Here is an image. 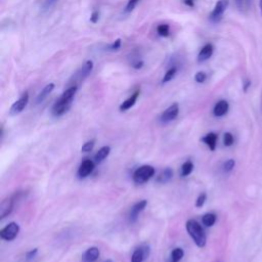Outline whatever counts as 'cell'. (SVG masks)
<instances>
[{"label": "cell", "mask_w": 262, "mask_h": 262, "mask_svg": "<svg viewBox=\"0 0 262 262\" xmlns=\"http://www.w3.org/2000/svg\"><path fill=\"white\" fill-rule=\"evenodd\" d=\"M250 85H251V82H250V81H246V84H245V86H244V90L246 91Z\"/></svg>", "instance_id": "obj_38"}, {"label": "cell", "mask_w": 262, "mask_h": 262, "mask_svg": "<svg viewBox=\"0 0 262 262\" xmlns=\"http://www.w3.org/2000/svg\"><path fill=\"white\" fill-rule=\"evenodd\" d=\"M93 70V61L92 60H86L82 67L80 68V70L77 72V78L79 80H83L85 79Z\"/></svg>", "instance_id": "obj_13"}, {"label": "cell", "mask_w": 262, "mask_h": 262, "mask_svg": "<svg viewBox=\"0 0 262 262\" xmlns=\"http://www.w3.org/2000/svg\"><path fill=\"white\" fill-rule=\"evenodd\" d=\"M94 169V163L93 161L89 160V159H86L84 160L81 165L79 166L78 168V172H77V175L79 178H85L87 177L89 174H91V172L93 171Z\"/></svg>", "instance_id": "obj_9"}, {"label": "cell", "mask_w": 262, "mask_h": 262, "mask_svg": "<svg viewBox=\"0 0 262 262\" xmlns=\"http://www.w3.org/2000/svg\"><path fill=\"white\" fill-rule=\"evenodd\" d=\"M28 102H29V93L25 92L16 101L13 102V104L11 105V107L9 110V114L17 115V114L21 113L24 111V108L27 106Z\"/></svg>", "instance_id": "obj_6"}, {"label": "cell", "mask_w": 262, "mask_h": 262, "mask_svg": "<svg viewBox=\"0 0 262 262\" xmlns=\"http://www.w3.org/2000/svg\"><path fill=\"white\" fill-rule=\"evenodd\" d=\"M77 90H78V86L73 85L62 92V94L59 96V98L54 102L52 106V114L55 117L62 116L70 110Z\"/></svg>", "instance_id": "obj_1"}, {"label": "cell", "mask_w": 262, "mask_h": 262, "mask_svg": "<svg viewBox=\"0 0 262 262\" xmlns=\"http://www.w3.org/2000/svg\"><path fill=\"white\" fill-rule=\"evenodd\" d=\"M105 262H112V261H111V260H107V261H105Z\"/></svg>", "instance_id": "obj_41"}, {"label": "cell", "mask_w": 262, "mask_h": 262, "mask_svg": "<svg viewBox=\"0 0 262 262\" xmlns=\"http://www.w3.org/2000/svg\"><path fill=\"white\" fill-rule=\"evenodd\" d=\"M179 113V106L178 103H173L171 104L169 107H167L161 115L160 117V121L162 123H168L173 121L174 119H176V117L178 116Z\"/></svg>", "instance_id": "obj_7"}, {"label": "cell", "mask_w": 262, "mask_h": 262, "mask_svg": "<svg viewBox=\"0 0 262 262\" xmlns=\"http://www.w3.org/2000/svg\"><path fill=\"white\" fill-rule=\"evenodd\" d=\"M173 176V171L171 168H165L157 177L156 181L158 183H161V184H165L167 183Z\"/></svg>", "instance_id": "obj_19"}, {"label": "cell", "mask_w": 262, "mask_h": 262, "mask_svg": "<svg viewBox=\"0 0 262 262\" xmlns=\"http://www.w3.org/2000/svg\"><path fill=\"white\" fill-rule=\"evenodd\" d=\"M207 200V194L205 192H202L198 198H196V201H195V207L198 208H202L205 204Z\"/></svg>", "instance_id": "obj_30"}, {"label": "cell", "mask_w": 262, "mask_h": 262, "mask_svg": "<svg viewBox=\"0 0 262 262\" xmlns=\"http://www.w3.org/2000/svg\"><path fill=\"white\" fill-rule=\"evenodd\" d=\"M213 51H214L213 45L211 43L206 44L205 46L202 47V49L200 50V52L198 54V61L199 62H204V61L208 60L212 56Z\"/></svg>", "instance_id": "obj_12"}, {"label": "cell", "mask_w": 262, "mask_h": 262, "mask_svg": "<svg viewBox=\"0 0 262 262\" xmlns=\"http://www.w3.org/2000/svg\"><path fill=\"white\" fill-rule=\"evenodd\" d=\"M185 227H186L187 233L190 235V237L192 238L194 244L200 248L205 247V245H206V234H205V231H204L202 225L196 220L189 219L186 222Z\"/></svg>", "instance_id": "obj_2"}, {"label": "cell", "mask_w": 262, "mask_h": 262, "mask_svg": "<svg viewBox=\"0 0 262 262\" xmlns=\"http://www.w3.org/2000/svg\"><path fill=\"white\" fill-rule=\"evenodd\" d=\"M94 144H95V140L94 139H91V140H88L86 141L82 147H81V151L83 152H88V151H91L94 147Z\"/></svg>", "instance_id": "obj_27"}, {"label": "cell", "mask_w": 262, "mask_h": 262, "mask_svg": "<svg viewBox=\"0 0 262 262\" xmlns=\"http://www.w3.org/2000/svg\"><path fill=\"white\" fill-rule=\"evenodd\" d=\"M139 93H140L139 90H137V91H135L130 97H128L125 101H123V102L120 104V111H121V112H125V111L131 108V107L135 104V102H136V100H137V98H138Z\"/></svg>", "instance_id": "obj_16"}, {"label": "cell", "mask_w": 262, "mask_h": 262, "mask_svg": "<svg viewBox=\"0 0 262 262\" xmlns=\"http://www.w3.org/2000/svg\"><path fill=\"white\" fill-rule=\"evenodd\" d=\"M54 89V84L53 83H49V84H47L40 92H39V94L37 95V97H36V103L38 104V103H41L47 96H48V94H50L51 93V91Z\"/></svg>", "instance_id": "obj_18"}, {"label": "cell", "mask_w": 262, "mask_h": 262, "mask_svg": "<svg viewBox=\"0 0 262 262\" xmlns=\"http://www.w3.org/2000/svg\"><path fill=\"white\" fill-rule=\"evenodd\" d=\"M149 255V247L148 246H141L133 252L131 256V262H142L146 259Z\"/></svg>", "instance_id": "obj_10"}, {"label": "cell", "mask_w": 262, "mask_h": 262, "mask_svg": "<svg viewBox=\"0 0 262 262\" xmlns=\"http://www.w3.org/2000/svg\"><path fill=\"white\" fill-rule=\"evenodd\" d=\"M120 47H121V39H117V40H115L113 43H111V44L108 45L107 50H110V51H116V50H118Z\"/></svg>", "instance_id": "obj_33"}, {"label": "cell", "mask_w": 262, "mask_h": 262, "mask_svg": "<svg viewBox=\"0 0 262 262\" xmlns=\"http://www.w3.org/2000/svg\"><path fill=\"white\" fill-rule=\"evenodd\" d=\"M234 2L238 10L242 12L247 11L252 4V0H234Z\"/></svg>", "instance_id": "obj_24"}, {"label": "cell", "mask_w": 262, "mask_h": 262, "mask_svg": "<svg viewBox=\"0 0 262 262\" xmlns=\"http://www.w3.org/2000/svg\"><path fill=\"white\" fill-rule=\"evenodd\" d=\"M157 33L161 37H167L170 34V27L167 24H162L159 25L157 28Z\"/></svg>", "instance_id": "obj_26"}, {"label": "cell", "mask_w": 262, "mask_h": 262, "mask_svg": "<svg viewBox=\"0 0 262 262\" xmlns=\"http://www.w3.org/2000/svg\"><path fill=\"white\" fill-rule=\"evenodd\" d=\"M183 2L188 7H193L194 6V0H183Z\"/></svg>", "instance_id": "obj_37"}, {"label": "cell", "mask_w": 262, "mask_h": 262, "mask_svg": "<svg viewBox=\"0 0 262 262\" xmlns=\"http://www.w3.org/2000/svg\"><path fill=\"white\" fill-rule=\"evenodd\" d=\"M138 1H139V0H128L127 4H126V6H125L124 12H125V13H130V12L135 8V6L137 5Z\"/></svg>", "instance_id": "obj_28"}, {"label": "cell", "mask_w": 262, "mask_h": 262, "mask_svg": "<svg viewBox=\"0 0 262 262\" xmlns=\"http://www.w3.org/2000/svg\"><path fill=\"white\" fill-rule=\"evenodd\" d=\"M193 170V164L190 161H186L181 166V176L185 177L188 176Z\"/></svg>", "instance_id": "obj_23"}, {"label": "cell", "mask_w": 262, "mask_h": 262, "mask_svg": "<svg viewBox=\"0 0 262 262\" xmlns=\"http://www.w3.org/2000/svg\"><path fill=\"white\" fill-rule=\"evenodd\" d=\"M98 18H99V12L97 10H94L90 15V21L93 24H96L98 21Z\"/></svg>", "instance_id": "obj_35"}, {"label": "cell", "mask_w": 262, "mask_h": 262, "mask_svg": "<svg viewBox=\"0 0 262 262\" xmlns=\"http://www.w3.org/2000/svg\"><path fill=\"white\" fill-rule=\"evenodd\" d=\"M227 5H228L227 0H218L209 15V20L213 24L219 23L223 16V13L227 8Z\"/></svg>", "instance_id": "obj_4"}, {"label": "cell", "mask_w": 262, "mask_h": 262, "mask_svg": "<svg viewBox=\"0 0 262 262\" xmlns=\"http://www.w3.org/2000/svg\"><path fill=\"white\" fill-rule=\"evenodd\" d=\"M228 108H229L228 102L224 99H221L215 104L213 108V114L215 117H222L228 112Z\"/></svg>", "instance_id": "obj_14"}, {"label": "cell", "mask_w": 262, "mask_h": 262, "mask_svg": "<svg viewBox=\"0 0 262 262\" xmlns=\"http://www.w3.org/2000/svg\"><path fill=\"white\" fill-rule=\"evenodd\" d=\"M111 152V147L105 145V146H102L101 148L98 149V151L95 154L94 156V160L96 163H101Z\"/></svg>", "instance_id": "obj_20"}, {"label": "cell", "mask_w": 262, "mask_h": 262, "mask_svg": "<svg viewBox=\"0 0 262 262\" xmlns=\"http://www.w3.org/2000/svg\"><path fill=\"white\" fill-rule=\"evenodd\" d=\"M217 134L216 133H213V132H210L208 134H206L203 138H202V141L208 145V147L210 148V150H215L216 148V144H217Z\"/></svg>", "instance_id": "obj_17"}, {"label": "cell", "mask_w": 262, "mask_h": 262, "mask_svg": "<svg viewBox=\"0 0 262 262\" xmlns=\"http://www.w3.org/2000/svg\"><path fill=\"white\" fill-rule=\"evenodd\" d=\"M184 256V252L181 248H175L170 255V262H179Z\"/></svg>", "instance_id": "obj_22"}, {"label": "cell", "mask_w": 262, "mask_h": 262, "mask_svg": "<svg viewBox=\"0 0 262 262\" xmlns=\"http://www.w3.org/2000/svg\"><path fill=\"white\" fill-rule=\"evenodd\" d=\"M207 79V74L205 72H198L195 75H194V81L198 82V83H204Z\"/></svg>", "instance_id": "obj_32"}, {"label": "cell", "mask_w": 262, "mask_h": 262, "mask_svg": "<svg viewBox=\"0 0 262 262\" xmlns=\"http://www.w3.org/2000/svg\"><path fill=\"white\" fill-rule=\"evenodd\" d=\"M56 0H46V4L47 5H50L51 3H53V2H55Z\"/></svg>", "instance_id": "obj_39"}, {"label": "cell", "mask_w": 262, "mask_h": 262, "mask_svg": "<svg viewBox=\"0 0 262 262\" xmlns=\"http://www.w3.org/2000/svg\"><path fill=\"white\" fill-rule=\"evenodd\" d=\"M13 206H14V198L13 196L4 199L0 204V218L4 219L5 217H7L12 212Z\"/></svg>", "instance_id": "obj_8"}, {"label": "cell", "mask_w": 262, "mask_h": 262, "mask_svg": "<svg viewBox=\"0 0 262 262\" xmlns=\"http://www.w3.org/2000/svg\"><path fill=\"white\" fill-rule=\"evenodd\" d=\"M155 174V168L150 165H143L137 168L133 174V180L137 184H141L149 180Z\"/></svg>", "instance_id": "obj_3"}, {"label": "cell", "mask_w": 262, "mask_h": 262, "mask_svg": "<svg viewBox=\"0 0 262 262\" xmlns=\"http://www.w3.org/2000/svg\"><path fill=\"white\" fill-rule=\"evenodd\" d=\"M223 143L225 146H230L233 143V136L229 132H225L223 135Z\"/></svg>", "instance_id": "obj_29"}, {"label": "cell", "mask_w": 262, "mask_h": 262, "mask_svg": "<svg viewBox=\"0 0 262 262\" xmlns=\"http://www.w3.org/2000/svg\"><path fill=\"white\" fill-rule=\"evenodd\" d=\"M234 165H235L234 160L229 159V160H227V161L224 163V165H223V170H224L225 172H230V171L234 168Z\"/></svg>", "instance_id": "obj_31"}, {"label": "cell", "mask_w": 262, "mask_h": 262, "mask_svg": "<svg viewBox=\"0 0 262 262\" xmlns=\"http://www.w3.org/2000/svg\"><path fill=\"white\" fill-rule=\"evenodd\" d=\"M37 253H38V249H37V248H35V249H33V250L27 252V254H26V260H27V261H30V260L34 259L35 256L37 255Z\"/></svg>", "instance_id": "obj_34"}, {"label": "cell", "mask_w": 262, "mask_h": 262, "mask_svg": "<svg viewBox=\"0 0 262 262\" xmlns=\"http://www.w3.org/2000/svg\"><path fill=\"white\" fill-rule=\"evenodd\" d=\"M99 257V249L96 247H91L87 249L82 257L83 262H95Z\"/></svg>", "instance_id": "obj_15"}, {"label": "cell", "mask_w": 262, "mask_h": 262, "mask_svg": "<svg viewBox=\"0 0 262 262\" xmlns=\"http://www.w3.org/2000/svg\"><path fill=\"white\" fill-rule=\"evenodd\" d=\"M176 73H177V68H176V67L170 68V69L164 74V77H163V79H162V84L171 81V80L175 77Z\"/></svg>", "instance_id": "obj_25"}, {"label": "cell", "mask_w": 262, "mask_h": 262, "mask_svg": "<svg viewBox=\"0 0 262 262\" xmlns=\"http://www.w3.org/2000/svg\"><path fill=\"white\" fill-rule=\"evenodd\" d=\"M19 231V225L16 222H10L0 230V237L7 242L12 241L16 237Z\"/></svg>", "instance_id": "obj_5"}, {"label": "cell", "mask_w": 262, "mask_h": 262, "mask_svg": "<svg viewBox=\"0 0 262 262\" xmlns=\"http://www.w3.org/2000/svg\"><path fill=\"white\" fill-rule=\"evenodd\" d=\"M147 205V201L146 200H141L139 202H137L130 210V214H129V219L131 222H135L138 218V215L140 212H142L144 210V208Z\"/></svg>", "instance_id": "obj_11"}, {"label": "cell", "mask_w": 262, "mask_h": 262, "mask_svg": "<svg viewBox=\"0 0 262 262\" xmlns=\"http://www.w3.org/2000/svg\"><path fill=\"white\" fill-rule=\"evenodd\" d=\"M131 66H132V68H134V69H141L142 66H143V61L140 60V59H136L135 61H133V62L131 63Z\"/></svg>", "instance_id": "obj_36"}, {"label": "cell", "mask_w": 262, "mask_h": 262, "mask_svg": "<svg viewBox=\"0 0 262 262\" xmlns=\"http://www.w3.org/2000/svg\"><path fill=\"white\" fill-rule=\"evenodd\" d=\"M260 11H261V14H262V0H260Z\"/></svg>", "instance_id": "obj_40"}, {"label": "cell", "mask_w": 262, "mask_h": 262, "mask_svg": "<svg viewBox=\"0 0 262 262\" xmlns=\"http://www.w3.org/2000/svg\"><path fill=\"white\" fill-rule=\"evenodd\" d=\"M202 222L205 226L211 227L216 222V215L214 213H206L202 218Z\"/></svg>", "instance_id": "obj_21"}]
</instances>
